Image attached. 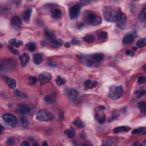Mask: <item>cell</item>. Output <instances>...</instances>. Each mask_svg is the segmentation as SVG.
<instances>
[{
  "label": "cell",
  "mask_w": 146,
  "mask_h": 146,
  "mask_svg": "<svg viewBox=\"0 0 146 146\" xmlns=\"http://www.w3.org/2000/svg\"><path fill=\"white\" fill-rule=\"evenodd\" d=\"M83 19L86 23L93 26L99 25L102 22L101 17L91 11H87L84 13Z\"/></svg>",
  "instance_id": "6da1fadb"
},
{
  "label": "cell",
  "mask_w": 146,
  "mask_h": 146,
  "mask_svg": "<svg viewBox=\"0 0 146 146\" xmlns=\"http://www.w3.org/2000/svg\"><path fill=\"white\" fill-rule=\"evenodd\" d=\"M120 10H115L110 7H107L103 10V16L104 19L111 22H116Z\"/></svg>",
  "instance_id": "7a4b0ae2"
},
{
  "label": "cell",
  "mask_w": 146,
  "mask_h": 146,
  "mask_svg": "<svg viewBox=\"0 0 146 146\" xmlns=\"http://www.w3.org/2000/svg\"><path fill=\"white\" fill-rule=\"evenodd\" d=\"M36 119L41 122L51 121L54 119V115L47 110H41L37 113Z\"/></svg>",
  "instance_id": "3957f363"
},
{
  "label": "cell",
  "mask_w": 146,
  "mask_h": 146,
  "mask_svg": "<svg viewBox=\"0 0 146 146\" xmlns=\"http://www.w3.org/2000/svg\"><path fill=\"white\" fill-rule=\"evenodd\" d=\"M123 89L122 86H113L111 87L109 91L108 96L113 100H117L122 96Z\"/></svg>",
  "instance_id": "277c9868"
},
{
  "label": "cell",
  "mask_w": 146,
  "mask_h": 146,
  "mask_svg": "<svg viewBox=\"0 0 146 146\" xmlns=\"http://www.w3.org/2000/svg\"><path fill=\"white\" fill-rule=\"evenodd\" d=\"M117 26L121 29H125L126 25V16L125 13L120 11L118 20H117Z\"/></svg>",
  "instance_id": "5b68a950"
},
{
  "label": "cell",
  "mask_w": 146,
  "mask_h": 146,
  "mask_svg": "<svg viewBox=\"0 0 146 146\" xmlns=\"http://www.w3.org/2000/svg\"><path fill=\"white\" fill-rule=\"evenodd\" d=\"M3 119L6 122L8 125L13 126L16 125L17 123V119L14 115H13L11 114H5L3 115Z\"/></svg>",
  "instance_id": "8992f818"
},
{
  "label": "cell",
  "mask_w": 146,
  "mask_h": 146,
  "mask_svg": "<svg viewBox=\"0 0 146 146\" xmlns=\"http://www.w3.org/2000/svg\"><path fill=\"white\" fill-rule=\"evenodd\" d=\"M52 78V76L49 73H42L39 75L38 79L41 85H43L49 83Z\"/></svg>",
  "instance_id": "52a82bcc"
},
{
  "label": "cell",
  "mask_w": 146,
  "mask_h": 146,
  "mask_svg": "<svg viewBox=\"0 0 146 146\" xmlns=\"http://www.w3.org/2000/svg\"><path fill=\"white\" fill-rule=\"evenodd\" d=\"M80 6L78 5L73 6L70 9L69 14L71 19H74L78 17L80 12Z\"/></svg>",
  "instance_id": "ba28073f"
},
{
  "label": "cell",
  "mask_w": 146,
  "mask_h": 146,
  "mask_svg": "<svg viewBox=\"0 0 146 146\" xmlns=\"http://www.w3.org/2000/svg\"><path fill=\"white\" fill-rule=\"evenodd\" d=\"M16 111L21 114H26L30 112V108L24 104H19L17 106Z\"/></svg>",
  "instance_id": "9c48e42d"
},
{
  "label": "cell",
  "mask_w": 146,
  "mask_h": 146,
  "mask_svg": "<svg viewBox=\"0 0 146 146\" xmlns=\"http://www.w3.org/2000/svg\"><path fill=\"white\" fill-rule=\"evenodd\" d=\"M4 79L5 81L6 84L11 89H14L16 87V81L15 79L11 78L6 77V76H4Z\"/></svg>",
  "instance_id": "30bf717a"
},
{
  "label": "cell",
  "mask_w": 146,
  "mask_h": 146,
  "mask_svg": "<svg viewBox=\"0 0 146 146\" xmlns=\"http://www.w3.org/2000/svg\"><path fill=\"white\" fill-rule=\"evenodd\" d=\"M20 59L22 66L25 67V66H26V64H28L29 61L30 57L28 54L25 53L21 54V55L20 56Z\"/></svg>",
  "instance_id": "8fae6325"
},
{
  "label": "cell",
  "mask_w": 146,
  "mask_h": 146,
  "mask_svg": "<svg viewBox=\"0 0 146 146\" xmlns=\"http://www.w3.org/2000/svg\"><path fill=\"white\" fill-rule=\"evenodd\" d=\"M67 95L71 100H75L78 95V93L75 89H69L67 91Z\"/></svg>",
  "instance_id": "7c38bea8"
},
{
  "label": "cell",
  "mask_w": 146,
  "mask_h": 146,
  "mask_svg": "<svg viewBox=\"0 0 146 146\" xmlns=\"http://www.w3.org/2000/svg\"><path fill=\"white\" fill-rule=\"evenodd\" d=\"M91 58L94 61L95 63H99L103 61V58H104V55L102 53H96L93 54Z\"/></svg>",
  "instance_id": "4fadbf2b"
},
{
  "label": "cell",
  "mask_w": 146,
  "mask_h": 146,
  "mask_svg": "<svg viewBox=\"0 0 146 146\" xmlns=\"http://www.w3.org/2000/svg\"><path fill=\"white\" fill-rule=\"evenodd\" d=\"M134 40V36L132 34L129 33L125 35L123 39V43L125 44H129L133 42Z\"/></svg>",
  "instance_id": "5bb4252c"
},
{
  "label": "cell",
  "mask_w": 146,
  "mask_h": 146,
  "mask_svg": "<svg viewBox=\"0 0 146 146\" xmlns=\"http://www.w3.org/2000/svg\"><path fill=\"white\" fill-rule=\"evenodd\" d=\"M33 62L35 64L38 65L41 64L43 61V55L41 54L37 53L33 55Z\"/></svg>",
  "instance_id": "9a60e30c"
},
{
  "label": "cell",
  "mask_w": 146,
  "mask_h": 146,
  "mask_svg": "<svg viewBox=\"0 0 146 146\" xmlns=\"http://www.w3.org/2000/svg\"><path fill=\"white\" fill-rule=\"evenodd\" d=\"M130 130V128L129 127L120 126V127H117L116 128L114 129L113 132L115 134H118L122 132H127V131H129Z\"/></svg>",
  "instance_id": "2e32d148"
},
{
  "label": "cell",
  "mask_w": 146,
  "mask_h": 146,
  "mask_svg": "<svg viewBox=\"0 0 146 146\" xmlns=\"http://www.w3.org/2000/svg\"><path fill=\"white\" fill-rule=\"evenodd\" d=\"M11 23L13 26L16 28H20L21 25V21L18 17H14L11 21Z\"/></svg>",
  "instance_id": "e0dca14e"
},
{
  "label": "cell",
  "mask_w": 146,
  "mask_h": 146,
  "mask_svg": "<svg viewBox=\"0 0 146 146\" xmlns=\"http://www.w3.org/2000/svg\"><path fill=\"white\" fill-rule=\"evenodd\" d=\"M44 101L47 103H53L55 101V95L54 94H49L45 96L44 98Z\"/></svg>",
  "instance_id": "ac0fdd59"
},
{
  "label": "cell",
  "mask_w": 146,
  "mask_h": 146,
  "mask_svg": "<svg viewBox=\"0 0 146 146\" xmlns=\"http://www.w3.org/2000/svg\"><path fill=\"white\" fill-rule=\"evenodd\" d=\"M62 16V11L59 9H55L52 11V17L54 19H59Z\"/></svg>",
  "instance_id": "d6986e66"
},
{
  "label": "cell",
  "mask_w": 146,
  "mask_h": 146,
  "mask_svg": "<svg viewBox=\"0 0 146 146\" xmlns=\"http://www.w3.org/2000/svg\"><path fill=\"white\" fill-rule=\"evenodd\" d=\"M9 43L10 45L14 46H16L17 47H20V46H21L23 44V42H22L21 41L17 40L16 38L11 39L9 41Z\"/></svg>",
  "instance_id": "ffe728a7"
},
{
  "label": "cell",
  "mask_w": 146,
  "mask_h": 146,
  "mask_svg": "<svg viewBox=\"0 0 146 146\" xmlns=\"http://www.w3.org/2000/svg\"><path fill=\"white\" fill-rule=\"evenodd\" d=\"M31 9H28L26 10L23 13V20L25 22H28L29 21H30V17H31Z\"/></svg>",
  "instance_id": "44dd1931"
},
{
  "label": "cell",
  "mask_w": 146,
  "mask_h": 146,
  "mask_svg": "<svg viewBox=\"0 0 146 146\" xmlns=\"http://www.w3.org/2000/svg\"><path fill=\"white\" fill-rule=\"evenodd\" d=\"M65 134L69 138H73L75 135V132L73 128L67 129L65 130Z\"/></svg>",
  "instance_id": "7402d4cb"
},
{
  "label": "cell",
  "mask_w": 146,
  "mask_h": 146,
  "mask_svg": "<svg viewBox=\"0 0 146 146\" xmlns=\"http://www.w3.org/2000/svg\"><path fill=\"white\" fill-rule=\"evenodd\" d=\"M63 44V41L61 40H55L52 42V45L55 48L61 47Z\"/></svg>",
  "instance_id": "603a6c76"
},
{
  "label": "cell",
  "mask_w": 146,
  "mask_h": 146,
  "mask_svg": "<svg viewBox=\"0 0 146 146\" xmlns=\"http://www.w3.org/2000/svg\"><path fill=\"white\" fill-rule=\"evenodd\" d=\"M146 18V9L144 8L141 11L139 16V19L141 22L145 21Z\"/></svg>",
  "instance_id": "cb8c5ba5"
},
{
  "label": "cell",
  "mask_w": 146,
  "mask_h": 146,
  "mask_svg": "<svg viewBox=\"0 0 146 146\" xmlns=\"http://www.w3.org/2000/svg\"><path fill=\"white\" fill-rule=\"evenodd\" d=\"M94 35L93 34H88L86 35V36H84L83 38L84 41L87 42V43H91V42H93L94 41Z\"/></svg>",
  "instance_id": "d4e9b609"
},
{
  "label": "cell",
  "mask_w": 146,
  "mask_h": 146,
  "mask_svg": "<svg viewBox=\"0 0 146 146\" xmlns=\"http://www.w3.org/2000/svg\"><path fill=\"white\" fill-rule=\"evenodd\" d=\"M73 123H74V125H75L76 127H78L79 128H83L84 127V124L83 123V122L81 119H77Z\"/></svg>",
  "instance_id": "484cf974"
},
{
  "label": "cell",
  "mask_w": 146,
  "mask_h": 146,
  "mask_svg": "<svg viewBox=\"0 0 146 146\" xmlns=\"http://www.w3.org/2000/svg\"><path fill=\"white\" fill-rule=\"evenodd\" d=\"M107 33L106 31H101L98 34V38H99V40L101 41H104L106 40L107 38Z\"/></svg>",
  "instance_id": "4316f807"
},
{
  "label": "cell",
  "mask_w": 146,
  "mask_h": 146,
  "mask_svg": "<svg viewBox=\"0 0 146 146\" xmlns=\"http://www.w3.org/2000/svg\"><path fill=\"white\" fill-rule=\"evenodd\" d=\"M138 107L140 108L141 113H145L146 112V103L144 102H140L138 103Z\"/></svg>",
  "instance_id": "83f0119b"
},
{
  "label": "cell",
  "mask_w": 146,
  "mask_h": 146,
  "mask_svg": "<svg viewBox=\"0 0 146 146\" xmlns=\"http://www.w3.org/2000/svg\"><path fill=\"white\" fill-rule=\"evenodd\" d=\"M145 132H146V130L144 127H139V128L135 129V130L132 131V134H142V133H144Z\"/></svg>",
  "instance_id": "f1b7e54d"
},
{
  "label": "cell",
  "mask_w": 146,
  "mask_h": 146,
  "mask_svg": "<svg viewBox=\"0 0 146 146\" xmlns=\"http://www.w3.org/2000/svg\"><path fill=\"white\" fill-rule=\"evenodd\" d=\"M146 40L145 38H142L140 40H138V41L137 42L136 45L137 47H144L146 46Z\"/></svg>",
  "instance_id": "f546056e"
},
{
  "label": "cell",
  "mask_w": 146,
  "mask_h": 146,
  "mask_svg": "<svg viewBox=\"0 0 146 146\" xmlns=\"http://www.w3.org/2000/svg\"><path fill=\"white\" fill-rule=\"evenodd\" d=\"M55 82L58 86H60L65 83V81H64V79H63L62 77L58 76L55 79Z\"/></svg>",
  "instance_id": "4dcf8cb0"
},
{
  "label": "cell",
  "mask_w": 146,
  "mask_h": 146,
  "mask_svg": "<svg viewBox=\"0 0 146 146\" xmlns=\"http://www.w3.org/2000/svg\"><path fill=\"white\" fill-rule=\"evenodd\" d=\"M97 120H98V122H99V123L103 124V123H104L105 122H106V117L104 115H102V116H98L97 118Z\"/></svg>",
  "instance_id": "1f68e13d"
},
{
  "label": "cell",
  "mask_w": 146,
  "mask_h": 146,
  "mask_svg": "<svg viewBox=\"0 0 146 146\" xmlns=\"http://www.w3.org/2000/svg\"><path fill=\"white\" fill-rule=\"evenodd\" d=\"M28 49L29 50L30 52H34L35 50V49H36V46H35V45L34 43H33V42H31V43H29L28 45Z\"/></svg>",
  "instance_id": "d6a6232c"
},
{
  "label": "cell",
  "mask_w": 146,
  "mask_h": 146,
  "mask_svg": "<svg viewBox=\"0 0 146 146\" xmlns=\"http://www.w3.org/2000/svg\"><path fill=\"white\" fill-rule=\"evenodd\" d=\"M145 91L144 90H140V91H136L135 93V94H136V96L138 98H142L143 96L145 95Z\"/></svg>",
  "instance_id": "836d02e7"
},
{
  "label": "cell",
  "mask_w": 146,
  "mask_h": 146,
  "mask_svg": "<svg viewBox=\"0 0 146 146\" xmlns=\"http://www.w3.org/2000/svg\"><path fill=\"white\" fill-rule=\"evenodd\" d=\"M37 78L35 77H29V82L30 84H34L37 82Z\"/></svg>",
  "instance_id": "e575fe53"
},
{
  "label": "cell",
  "mask_w": 146,
  "mask_h": 146,
  "mask_svg": "<svg viewBox=\"0 0 146 146\" xmlns=\"http://www.w3.org/2000/svg\"><path fill=\"white\" fill-rule=\"evenodd\" d=\"M9 49L10 51V52H12L13 54H15V55H19V54H20L19 52H18V51L17 50V49H14V47L10 46V47H9Z\"/></svg>",
  "instance_id": "d590c367"
},
{
  "label": "cell",
  "mask_w": 146,
  "mask_h": 146,
  "mask_svg": "<svg viewBox=\"0 0 146 146\" xmlns=\"http://www.w3.org/2000/svg\"><path fill=\"white\" fill-rule=\"evenodd\" d=\"M21 122L22 125L23 126H27L29 124V122L28 120H27V119L25 117H22L21 118Z\"/></svg>",
  "instance_id": "8d00e7d4"
},
{
  "label": "cell",
  "mask_w": 146,
  "mask_h": 146,
  "mask_svg": "<svg viewBox=\"0 0 146 146\" xmlns=\"http://www.w3.org/2000/svg\"><path fill=\"white\" fill-rule=\"evenodd\" d=\"M146 82V77L144 76H142V77H140L138 78V80H137V82H138L139 84H143Z\"/></svg>",
  "instance_id": "74e56055"
},
{
  "label": "cell",
  "mask_w": 146,
  "mask_h": 146,
  "mask_svg": "<svg viewBox=\"0 0 146 146\" xmlns=\"http://www.w3.org/2000/svg\"><path fill=\"white\" fill-rule=\"evenodd\" d=\"M45 35H46L47 37H49V38H54V35L53 33H52V32L48 31H45Z\"/></svg>",
  "instance_id": "f35d334b"
},
{
  "label": "cell",
  "mask_w": 146,
  "mask_h": 146,
  "mask_svg": "<svg viewBox=\"0 0 146 146\" xmlns=\"http://www.w3.org/2000/svg\"><path fill=\"white\" fill-rule=\"evenodd\" d=\"M91 81L90 80H87L85 82V83H84V86H85V88L86 89H89L90 86V84L91 83Z\"/></svg>",
  "instance_id": "ab89813d"
},
{
  "label": "cell",
  "mask_w": 146,
  "mask_h": 146,
  "mask_svg": "<svg viewBox=\"0 0 146 146\" xmlns=\"http://www.w3.org/2000/svg\"><path fill=\"white\" fill-rule=\"evenodd\" d=\"M98 85V82L96 81H94V82H92L90 84V86L89 89H93L95 87H96V86Z\"/></svg>",
  "instance_id": "60d3db41"
},
{
  "label": "cell",
  "mask_w": 146,
  "mask_h": 146,
  "mask_svg": "<svg viewBox=\"0 0 146 146\" xmlns=\"http://www.w3.org/2000/svg\"><path fill=\"white\" fill-rule=\"evenodd\" d=\"M15 95H16L17 96H18V97H21V96H22L23 94L21 91L17 90L15 91Z\"/></svg>",
  "instance_id": "b9f144b4"
},
{
  "label": "cell",
  "mask_w": 146,
  "mask_h": 146,
  "mask_svg": "<svg viewBox=\"0 0 146 146\" xmlns=\"http://www.w3.org/2000/svg\"><path fill=\"white\" fill-rule=\"evenodd\" d=\"M14 139L13 138H10L8 139V140L7 141V143L9 145H11V144H14Z\"/></svg>",
  "instance_id": "7bdbcfd3"
},
{
  "label": "cell",
  "mask_w": 146,
  "mask_h": 146,
  "mask_svg": "<svg viewBox=\"0 0 146 146\" xmlns=\"http://www.w3.org/2000/svg\"><path fill=\"white\" fill-rule=\"evenodd\" d=\"M21 146H29L30 144H29V143L28 142H27V141H23V142L21 143Z\"/></svg>",
  "instance_id": "ee69618b"
},
{
  "label": "cell",
  "mask_w": 146,
  "mask_h": 146,
  "mask_svg": "<svg viewBox=\"0 0 146 146\" xmlns=\"http://www.w3.org/2000/svg\"><path fill=\"white\" fill-rule=\"evenodd\" d=\"M72 43L74 44V45H78V44H80V43H79V41L77 40H75V38H74L72 40Z\"/></svg>",
  "instance_id": "f6af8a7d"
},
{
  "label": "cell",
  "mask_w": 146,
  "mask_h": 146,
  "mask_svg": "<svg viewBox=\"0 0 146 146\" xmlns=\"http://www.w3.org/2000/svg\"><path fill=\"white\" fill-rule=\"evenodd\" d=\"M99 109H100L99 110L100 111H103V110H105V107H103V106H101L99 107Z\"/></svg>",
  "instance_id": "bcb514c9"
},
{
  "label": "cell",
  "mask_w": 146,
  "mask_h": 146,
  "mask_svg": "<svg viewBox=\"0 0 146 146\" xmlns=\"http://www.w3.org/2000/svg\"><path fill=\"white\" fill-rule=\"evenodd\" d=\"M65 46L66 47H70V43L69 42H67V43H65Z\"/></svg>",
  "instance_id": "7dc6e473"
},
{
  "label": "cell",
  "mask_w": 146,
  "mask_h": 146,
  "mask_svg": "<svg viewBox=\"0 0 146 146\" xmlns=\"http://www.w3.org/2000/svg\"><path fill=\"white\" fill-rule=\"evenodd\" d=\"M130 52H131L130 50H127V51H126V52H125V53H126V54H130Z\"/></svg>",
  "instance_id": "c3c4849f"
},
{
  "label": "cell",
  "mask_w": 146,
  "mask_h": 146,
  "mask_svg": "<svg viewBox=\"0 0 146 146\" xmlns=\"http://www.w3.org/2000/svg\"><path fill=\"white\" fill-rule=\"evenodd\" d=\"M47 143L46 142H44V143H43V146H47Z\"/></svg>",
  "instance_id": "681fc988"
}]
</instances>
